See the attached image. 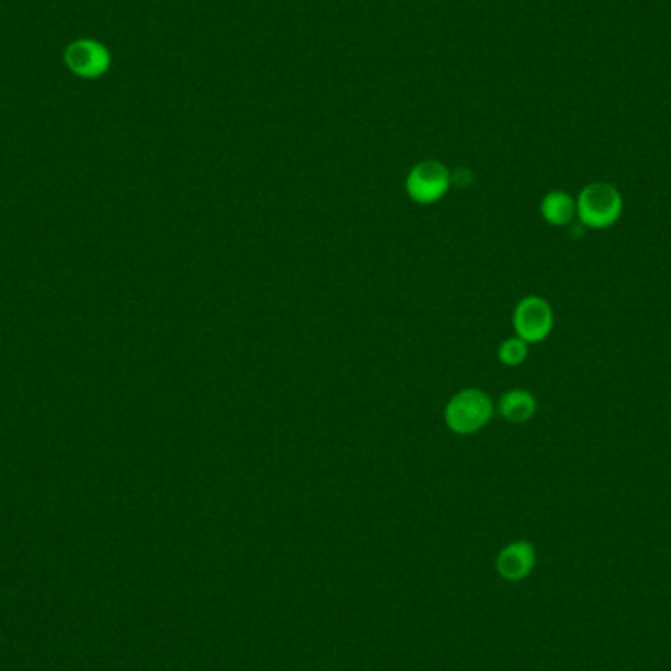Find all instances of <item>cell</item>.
Here are the masks:
<instances>
[{"instance_id": "cell-1", "label": "cell", "mask_w": 671, "mask_h": 671, "mask_svg": "<svg viewBox=\"0 0 671 671\" xmlns=\"http://www.w3.org/2000/svg\"><path fill=\"white\" fill-rule=\"evenodd\" d=\"M578 218L590 230H607L621 220L624 211V199L615 185L590 183L581 189L575 199Z\"/></svg>"}, {"instance_id": "cell-2", "label": "cell", "mask_w": 671, "mask_h": 671, "mask_svg": "<svg viewBox=\"0 0 671 671\" xmlns=\"http://www.w3.org/2000/svg\"><path fill=\"white\" fill-rule=\"evenodd\" d=\"M493 417V401L481 389H464L447 401L444 420L447 428L459 434H476Z\"/></svg>"}, {"instance_id": "cell-3", "label": "cell", "mask_w": 671, "mask_h": 671, "mask_svg": "<svg viewBox=\"0 0 671 671\" xmlns=\"http://www.w3.org/2000/svg\"><path fill=\"white\" fill-rule=\"evenodd\" d=\"M512 326L527 344L544 342L554 330V311L542 296H524L512 313Z\"/></svg>"}, {"instance_id": "cell-4", "label": "cell", "mask_w": 671, "mask_h": 671, "mask_svg": "<svg viewBox=\"0 0 671 671\" xmlns=\"http://www.w3.org/2000/svg\"><path fill=\"white\" fill-rule=\"evenodd\" d=\"M452 185V174L444 163L420 162L407 177V193L415 203L434 204L444 199Z\"/></svg>"}, {"instance_id": "cell-5", "label": "cell", "mask_w": 671, "mask_h": 671, "mask_svg": "<svg viewBox=\"0 0 671 671\" xmlns=\"http://www.w3.org/2000/svg\"><path fill=\"white\" fill-rule=\"evenodd\" d=\"M63 58H65V65L83 79L101 77L111 65L109 51L102 43L94 40L73 41L72 46H67Z\"/></svg>"}, {"instance_id": "cell-6", "label": "cell", "mask_w": 671, "mask_h": 671, "mask_svg": "<svg viewBox=\"0 0 671 671\" xmlns=\"http://www.w3.org/2000/svg\"><path fill=\"white\" fill-rule=\"evenodd\" d=\"M536 564V549L527 542L519 540L498 552L497 571L503 580L520 581L529 578Z\"/></svg>"}, {"instance_id": "cell-7", "label": "cell", "mask_w": 671, "mask_h": 671, "mask_svg": "<svg viewBox=\"0 0 671 671\" xmlns=\"http://www.w3.org/2000/svg\"><path fill=\"white\" fill-rule=\"evenodd\" d=\"M536 397L527 389H512L498 398V415L512 425H524L536 415Z\"/></svg>"}, {"instance_id": "cell-8", "label": "cell", "mask_w": 671, "mask_h": 671, "mask_svg": "<svg viewBox=\"0 0 671 671\" xmlns=\"http://www.w3.org/2000/svg\"><path fill=\"white\" fill-rule=\"evenodd\" d=\"M540 214L549 226H556V228L570 226L573 218L578 216L575 199L566 191H549L548 194H544L540 203Z\"/></svg>"}, {"instance_id": "cell-9", "label": "cell", "mask_w": 671, "mask_h": 671, "mask_svg": "<svg viewBox=\"0 0 671 671\" xmlns=\"http://www.w3.org/2000/svg\"><path fill=\"white\" fill-rule=\"evenodd\" d=\"M529 346L530 344H527L519 336L507 338V340L498 346V362L507 367L522 366V364L527 362V357H529Z\"/></svg>"}]
</instances>
